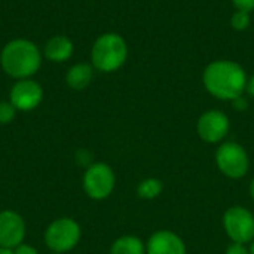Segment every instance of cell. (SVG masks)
<instances>
[{
  "instance_id": "6da1fadb",
  "label": "cell",
  "mask_w": 254,
  "mask_h": 254,
  "mask_svg": "<svg viewBox=\"0 0 254 254\" xmlns=\"http://www.w3.org/2000/svg\"><path fill=\"white\" fill-rule=\"evenodd\" d=\"M247 73L241 64L231 60H217L210 63L202 73L204 88L223 101H232L243 95L247 86Z\"/></svg>"
},
{
  "instance_id": "7a4b0ae2",
  "label": "cell",
  "mask_w": 254,
  "mask_h": 254,
  "mask_svg": "<svg viewBox=\"0 0 254 254\" xmlns=\"http://www.w3.org/2000/svg\"><path fill=\"white\" fill-rule=\"evenodd\" d=\"M0 63L6 74L21 80L37 73L42 64V55L33 42L16 39L3 48Z\"/></svg>"
},
{
  "instance_id": "3957f363",
  "label": "cell",
  "mask_w": 254,
  "mask_h": 254,
  "mask_svg": "<svg viewBox=\"0 0 254 254\" xmlns=\"http://www.w3.org/2000/svg\"><path fill=\"white\" fill-rule=\"evenodd\" d=\"M128 57V46L118 33H106L100 36L91 51V60L97 70L112 73L119 70Z\"/></svg>"
},
{
  "instance_id": "277c9868",
  "label": "cell",
  "mask_w": 254,
  "mask_h": 254,
  "mask_svg": "<svg viewBox=\"0 0 254 254\" xmlns=\"http://www.w3.org/2000/svg\"><path fill=\"white\" fill-rule=\"evenodd\" d=\"M82 238L80 225L71 217L55 219L45 231V243L52 253L71 252Z\"/></svg>"
},
{
  "instance_id": "5b68a950",
  "label": "cell",
  "mask_w": 254,
  "mask_h": 254,
  "mask_svg": "<svg viewBox=\"0 0 254 254\" xmlns=\"http://www.w3.org/2000/svg\"><path fill=\"white\" fill-rule=\"evenodd\" d=\"M219 171L232 180H240L247 176L250 170V156L243 144L237 141L222 143L214 155Z\"/></svg>"
},
{
  "instance_id": "8992f818",
  "label": "cell",
  "mask_w": 254,
  "mask_h": 254,
  "mask_svg": "<svg viewBox=\"0 0 254 254\" xmlns=\"http://www.w3.org/2000/svg\"><path fill=\"white\" fill-rule=\"evenodd\" d=\"M85 193L94 201L107 199L116 186V176L113 168L106 162H94L89 165L82 179Z\"/></svg>"
},
{
  "instance_id": "52a82bcc",
  "label": "cell",
  "mask_w": 254,
  "mask_h": 254,
  "mask_svg": "<svg viewBox=\"0 0 254 254\" xmlns=\"http://www.w3.org/2000/svg\"><path fill=\"white\" fill-rule=\"evenodd\" d=\"M223 229L232 243L250 244L254 240V214L246 207H229L223 214Z\"/></svg>"
},
{
  "instance_id": "ba28073f",
  "label": "cell",
  "mask_w": 254,
  "mask_h": 254,
  "mask_svg": "<svg viewBox=\"0 0 254 254\" xmlns=\"http://www.w3.org/2000/svg\"><path fill=\"white\" fill-rule=\"evenodd\" d=\"M231 122L225 112L222 110H207L204 112L196 124V132L199 138L208 144L222 143L229 134Z\"/></svg>"
},
{
  "instance_id": "9c48e42d",
  "label": "cell",
  "mask_w": 254,
  "mask_h": 254,
  "mask_svg": "<svg viewBox=\"0 0 254 254\" xmlns=\"http://www.w3.org/2000/svg\"><path fill=\"white\" fill-rule=\"evenodd\" d=\"M25 222L22 216L13 210L0 211V247L13 250L24 243Z\"/></svg>"
},
{
  "instance_id": "30bf717a",
  "label": "cell",
  "mask_w": 254,
  "mask_h": 254,
  "mask_svg": "<svg viewBox=\"0 0 254 254\" xmlns=\"http://www.w3.org/2000/svg\"><path fill=\"white\" fill-rule=\"evenodd\" d=\"M43 100L42 86L31 79L18 80L10 89V103L16 110L30 112L34 110Z\"/></svg>"
},
{
  "instance_id": "8fae6325",
  "label": "cell",
  "mask_w": 254,
  "mask_h": 254,
  "mask_svg": "<svg viewBox=\"0 0 254 254\" xmlns=\"http://www.w3.org/2000/svg\"><path fill=\"white\" fill-rule=\"evenodd\" d=\"M146 254H188L185 241L173 231L153 232L146 243Z\"/></svg>"
},
{
  "instance_id": "7c38bea8",
  "label": "cell",
  "mask_w": 254,
  "mask_h": 254,
  "mask_svg": "<svg viewBox=\"0 0 254 254\" xmlns=\"http://www.w3.org/2000/svg\"><path fill=\"white\" fill-rule=\"evenodd\" d=\"M45 55L55 63L67 61L73 55V42L65 36H54L45 46Z\"/></svg>"
},
{
  "instance_id": "4fadbf2b",
  "label": "cell",
  "mask_w": 254,
  "mask_h": 254,
  "mask_svg": "<svg viewBox=\"0 0 254 254\" xmlns=\"http://www.w3.org/2000/svg\"><path fill=\"white\" fill-rule=\"evenodd\" d=\"M92 76H94V68L91 64H86V63H79V64H74L68 71H67V76H65V80H67V85L73 89H85L91 80H92Z\"/></svg>"
},
{
  "instance_id": "5bb4252c",
  "label": "cell",
  "mask_w": 254,
  "mask_h": 254,
  "mask_svg": "<svg viewBox=\"0 0 254 254\" xmlns=\"http://www.w3.org/2000/svg\"><path fill=\"white\" fill-rule=\"evenodd\" d=\"M110 254H146V243L138 237L124 235L112 243Z\"/></svg>"
},
{
  "instance_id": "9a60e30c",
  "label": "cell",
  "mask_w": 254,
  "mask_h": 254,
  "mask_svg": "<svg viewBox=\"0 0 254 254\" xmlns=\"http://www.w3.org/2000/svg\"><path fill=\"white\" fill-rule=\"evenodd\" d=\"M162 190H164V185L156 177H147L141 180L137 186V195L146 201H152L158 198L162 193Z\"/></svg>"
},
{
  "instance_id": "2e32d148",
  "label": "cell",
  "mask_w": 254,
  "mask_h": 254,
  "mask_svg": "<svg viewBox=\"0 0 254 254\" xmlns=\"http://www.w3.org/2000/svg\"><path fill=\"white\" fill-rule=\"evenodd\" d=\"M252 24V16H250V12H246V10H237L234 12L232 18H231V25L234 30L237 31H244L250 27Z\"/></svg>"
},
{
  "instance_id": "e0dca14e",
  "label": "cell",
  "mask_w": 254,
  "mask_h": 254,
  "mask_svg": "<svg viewBox=\"0 0 254 254\" xmlns=\"http://www.w3.org/2000/svg\"><path fill=\"white\" fill-rule=\"evenodd\" d=\"M16 109L10 101H0V125L10 124L15 119Z\"/></svg>"
},
{
  "instance_id": "ac0fdd59",
  "label": "cell",
  "mask_w": 254,
  "mask_h": 254,
  "mask_svg": "<svg viewBox=\"0 0 254 254\" xmlns=\"http://www.w3.org/2000/svg\"><path fill=\"white\" fill-rule=\"evenodd\" d=\"M76 162H77L80 167H85V168H88L89 165H92L94 162H92V155H91V152L86 150V149L77 150V153H76Z\"/></svg>"
},
{
  "instance_id": "d6986e66",
  "label": "cell",
  "mask_w": 254,
  "mask_h": 254,
  "mask_svg": "<svg viewBox=\"0 0 254 254\" xmlns=\"http://www.w3.org/2000/svg\"><path fill=\"white\" fill-rule=\"evenodd\" d=\"M225 254H250L247 244H240V243H232L228 246Z\"/></svg>"
},
{
  "instance_id": "ffe728a7",
  "label": "cell",
  "mask_w": 254,
  "mask_h": 254,
  "mask_svg": "<svg viewBox=\"0 0 254 254\" xmlns=\"http://www.w3.org/2000/svg\"><path fill=\"white\" fill-rule=\"evenodd\" d=\"M232 3L237 7V10H246V12L254 10V0H232Z\"/></svg>"
},
{
  "instance_id": "44dd1931",
  "label": "cell",
  "mask_w": 254,
  "mask_h": 254,
  "mask_svg": "<svg viewBox=\"0 0 254 254\" xmlns=\"http://www.w3.org/2000/svg\"><path fill=\"white\" fill-rule=\"evenodd\" d=\"M232 106H234V109L238 110V112H246V110L249 109V100H247V98L244 97V94H243V95H240V97H237V98L232 100Z\"/></svg>"
},
{
  "instance_id": "7402d4cb",
  "label": "cell",
  "mask_w": 254,
  "mask_h": 254,
  "mask_svg": "<svg viewBox=\"0 0 254 254\" xmlns=\"http://www.w3.org/2000/svg\"><path fill=\"white\" fill-rule=\"evenodd\" d=\"M13 254H39L37 249H34L30 244H19L16 249H13Z\"/></svg>"
},
{
  "instance_id": "603a6c76",
  "label": "cell",
  "mask_w": 254,
  "mask_h": 254,
  "mask_svg": "<svg viewBox=\"0 0 254 254\" xmlns=\"http://www.w3.org/2000/svg\"><path fill=\"white\" fill-rule=\"evenodd\" d=\"M246 91L249 92V95L254 97V74L252 77L247 79V86H246Z\"/></svg>"
},
{
  "instance_id": "cb8c5ba5",
  "label": "cell",
  "mask_w": 254,
  "mask_h": 254,
  "mask_svg": "<svg viewBox=\"0 0 254 254\" xmlns=\"http://www.w3.org/2000/svg\"><path fill=\"white\" fill-rule=\"evenodd\" d=\"M249 195H250V198L254 201V179L250 182V185H249Z\"/></svg>"
},
{
  "instance_id": "d4e9b609",
  "label": "cell",
  "mask_w": 254,
  "mask_h": 254,
  "mask_svg": "<svg viewBox=\"0 0 254 254\" xmlns=\"http://www.w3.org/2000/svg\"><path fill=\"white\" fill-rule=\"evenodd\" d=\"M0 254H13V250H9V249H3V247H0Z\"/></svg>"
},
{
  "instance_id": "484cf974",
  "label": "cell",
  "mask_w": 254,
  "mask_h": 254,
  "mask_svg": "<svg viewBox=\"0 0 254 254\" xmlns=\"http://www.w3.org/2000/svg\"><path fill=\"white\" fill-rule=\"evenodd\" d=\"M249 252H250V254H254V240L249 244Z\"/></svg>"
},
{
  "instance_id": "4316f807",
  "label": "cell",
  "mask_w": 254,
  "mask_h": 254,
  "mask_svg": "<svg viewBox=\"0 0 254 254\" xmlns=\"http://www.w3.org/2000/svg\"><path fill=\"white\" fill-rule=\"evenodd\" d=\"M52 254H60V253H52Z\"/></svg>"
}]
</instances>
